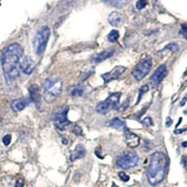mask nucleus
<instances>
[{"instance_id":"nucleus-34","label":"nucleus","mask_w":187,"mask_h":187,"mask_svg":"<svg viewBox=\"0 0 187 187\" xmlns=\"http://www.w3.org/2000/svg\"><path fill=\"white\" fill-rule=\"evenodd\" d=\"M112 187H119V186H117L115 183H112Z\"/></svg>"},{"instance_id":"nucleus-4","label":"nucleus","mask_w":187,"mask_h":187,"mask_svg":"<svg viewBox=\"0 0 187 187\" xmlns=\"http://www.w3.org/2000/svg\"><path fill=\"white\" fill-rule=\"evenodd\" d=\"M50 36L51 30L48 26H42L37 31L33 39V48L37 55H41L43 53Z\"/></svg>"},{"instance_id":"nucleus-25","label":"nucleus","mask_w":187,"mask_h":187,"mask_svg":"<svg viewBox=\"0 0 187 187\" xmlns=\"http://www.w3.org/2000/svg\"><path fill=\"white\" fill-rule=\"evenodd\" d=\"M179 33L187 40V24H183L181 25V29H180Z\"/></svg>"},{"instance_id":"nucleus-3","label":"nucleus","mask_w":187,"mask_h":187,"mask_svg":"<svg viewBox=\"0 0 187 187\" xmlns=\"http://www.w3.org/2000/svg\"><path fill=\"white\" fill-rule=\"evenodd\" d=\"M63 88V81L58 77L48 78L43 84L44 98L47 102H52L60 95Z\"/></svg>"},{"instance_id":"nucleus-19","label":"nucleus","mask_w":187,"mask_h":187,"mask_svg":"<svg viewBox=\"0 0 187 187\" xmlns=\"http://www.w3.org/2000/svg\"><path fill=\"white\" fill-rule=\"evenodd\" d=\"M101 1L109 4L110 6H113L115 8L122 9L123 7L127 6L130 3L131 0H101Z\"/></svg>"},{"instance_id":"nucleus-13","label":"nucleus","mask_w":187,"mask_h":187,"mask_svg":"<svg viewBox=\"0 0 187 187\" xmlns=\"http://www.w3.org/2000/svg\"><path fill=\"white\" fill-rule=\"evenodd\" d=\"M29 99L30 101H33L36 104L37 108L40 107V102H41V93L40 89L37 84H31L29 87Z\"/></svg>"},{"instance_id":"nucleus-15","label":"nucleus","mask_w":187,"mask_h":187,"mask_svg":"<svg viewBox=\"0 0 187 187\" xmlns=\"http://www.w3.org/2000/svg\"><path fill=\"white\" fill-rule=\"evenodd\" d=\"M108 21L110 25L115 26V27H119L123 25L124 22V17L119 11H112L110 14L109 15Z\"/></svg>"},{"instance_id":"nucleus-21","label":"nucleus","mask_w":187,"mask_h":187,"mask_svg":"<svg viewBox=\"0 0 187 187\" xmlns=\"http://www.w3.org/2000/svg\"><path fill=\"white\" fill-rule=\"evenodd\" d=\"M118 38H119V32L117 30H112L108 35V40L112 43L116 42Z\"/></svg>"},{"instance_id":"nucleus-5","label":"nucleus","mask_w":187,"mask_h":187,"mask_svg":"<svg viewBox=\"0 0 187 187\" xmlns=\"http://www.w3.org/2000/svg\"><path fill=\"white\" fill-rule=\"evenodd\" d=\"M138 155L135 152H123L116 158V165L123 169H132L138 163Z\"/></svg>"},{"instance_id":"nucleus-31","label":"nucleus","mask_w":187,"mask_h":187,"mask_svg":"<svg viewBox=\"0 0 187 187\" xmlns=\"http://www.w3.org/2000/svg\"><path fill=\"white\" fill-rule=\"evenodd\" d=\"M186 101H187V95H184V98H183V100L181 101V103H180V105H181V106H184V104L186 103Z\"/></svg>"},{"instance_id":"nucleus-10","label":"nucleus","mask_w":187,"mask_h":187,"mask_svg":"<svg viewBox=\"0 0 187 187\" xmlns=\"http://www.w3.org/2000/svg\"><path fill=\"white\" fill-rule=\"evenodd\" d=\"M126 67H123V66H118L114 67L113 69H112L110 71L107 72V73H104L103 75H101V78L103 79L104 81V84H108V82L112 81L113 80H116L118 79L120 76L126 71Z\"/></svg>"},{"instance_id":"nucleus-6","label":"nucleus","mask_w":187,"mask_h":187,"mask_svg":"<svg viewBox=\"0 0 187 187\" xmlns=\"http://www.w3.org/2000/svg\"><path fill=\"white\" fill-rule=\"evenodd\" d=\"M121 95H122V94L119 92L113 93L110 95H109L105 100L99 102L98 105H96V108H95L96 112L101 113V114L108 113L109 110L112 109V107H115L118 105Z\"/></svg>"},{"instance_id":"nucleus-35","label":"nucleus","mask_w":187,"mask_h":187,"mask_svg":"<svg viewBox=\"0 0 187 187\" xmlns=\"http://www.w3.org/2000/svg\"><path fill=\"white\" fill-rule=\"evenodd\" d=\"M129 187H136V186H129Z\"/></svg>"},{"instance_id":"nucleus-30","label":"nucleus","mask_w":187,"mask_h":187,"mask_svg":"<svg viewBox=\"0 0 187 187\" xmlns=\"http://www.w3.org/2000/svg\"><path fill=\"white\" fill-rule=\"evenodd\" d=\"M142 123L144 124H146V126H153V120H152V118H150V117H147V118H145L142 120Z\"/></svg>"},{"instance_id":"nucleus-16","label":"nucleus","mask_w":187,"mask_h":187,"mask_svg":"<svg viewBox=\"0 0 187 187\" xmlns=\"http://www.w3.org/2000/svg\"><path fill=\"white\" fill-rule=\"evenodd\" d=\"M30 102L29 98H19V99H15L11 101V109L14 110V112H21L24 109H25V107L28 105Z\"/></svg>"},{"instance_id":"nucleus-17","label":"nucleus","mask_w":187,"mask_h":187,"mask_svg":"<svg viewBox=\"0 0 187 187\" xmlns=\"http://www.w3.org/2000/svg\"><path fill=\"white\" fill-rule=\"evenodd\" d=\"M85 155V148L82 144H78L76 148L73 150V152L70 154V161H76L80 158H82Z\"/></svg>"},{"instance_id":"nucleus-29","label":"nucleus","mask_w":187,"mask_h":187,"mask_svg":"<svg viewBox=\"0 0 187 187\" xmlns=\"http://www.w3.org/2000/svg\"><path fill=\"white\" fill-rule=\"evenodd\" d=\"M72 131H73V133H74V134L78 135V136L82 135V129H81V127L79 126H74Z\"/></svg>"},{"instance_id":"nucleus-20","label":"nucleus","mask_w":187,"mask_h":187,"mask_svg":"<svg viewBox=\"0 0 187 187\" xmlns=\"http://www.w3.org/2000/svg\"><path fill=\"white\" fill-rule=\"evenodd\" d=\"M107 124H108V126L112 127L114 129H122V128H124V126H126L122 120H120L119 118H117V117L109 121V123Z\"/></svg>"},{"instance_id":"nucleus-7","label":"nucleus","mask_w":187,"mask_h":187,"mask_svg":"<svg viewBox=\"0 0 187 187\" xmlns=\"http://www.w3.org/2000/svg\"><path fill=\"white\" fill-rule=\"evenodd\" d=\"M152 65H153V63H152V59L150 57H147L144 60L140 61L133 69L132 71L133 77L137 81H141L150 72Z\"/></svg>"},{"instance_id":"nucleus-14","label":"nucleus","mask_w":187,"mask_h":187,"mask_svg":"<svg viewBox=\"0 0 187 187\" xmlns=\"http://www.w3.org/2000/svg\"><path fill=\"white\" fill-rule=\"evenodd\" d=\"M124 138H126V144L130 148H136L140 145V137L135 133L131 132L127 128H126V130H124Z\"/></svg>"},{"instance_id":"nucleus-24","label":"nucleus","mask_w":187,"mask_h":187,"mask_svg":"<svg viewBox=\"0 0 187 187\" xmlns=\"http://www.w3.org/2000/svg\"><path fill=\"white\" fill-rule=\"evenodd\" d=\"M148 2H147V0H137V2L136 4V8L138 10H143L145 7L147 6Z\"/></svg>"},{"instance_id":"nucleus-11","label":"nucleus","mask_w":187,"mask_h":187,"mask_svg":"<svg viewBox=\"0 0 187 187\" xmlns=\"http://www.w3.org/2000/svg\"><path fill=\"white\" fill-rule=\"evenodd\" d=\"M35 67H36V64H35V61L32 59V57L26 55L22 60V62L20 63V68L22 69V71L24 74L30 75L33 73Z\"/></svg>"},{"instance_id":"nucleus-8","label":"nucleus","mask_w":187,"mask_h":187,"mask_svg":"<svg viewBox=\"0 0 187 187\" xmlns=\"http://www.w3.org/2000/svg\"><path fill=\"white\" fill-rule=\"evenodd\" d=\"M67 112H68L67 108L61 109L53 116L54 126L60 131L66 130L67 128V126H69L71 124V123L67 119Z\"/></svg>"},{"instance_id":"nucleus-26","label":"nucleus","mask_w":187,"mask_h":187,"mask_svg":"<svg viewBox=\"0 0 187 187\" xmlns=\"http://www.w3.org/2000/svg\"><path fill=\"white\" fill-rule=\"evenodd\" d=\"M178 49H179V47H178V44L176 43H169L164 48V50H170L171 52H176L178 51Z\"/></svg>"},{"instance_id":"nucleus-32","label":"nucleus","mask_w":187,"mask_h":187,"mask_svg":"<svg viewBox=\"0 0 187 187\" xmlns=\"http://www.w3.org/2000/svg\"><path fill=\"white\" fill-rule=\"evenodd\" d=\"M166 124H167V126H170L172 124V120L171 118H169V117H168L167 118V123H166Z\"/></svg>"},{"instance_id":"nucleus-33","label":"nucleus","mask_w":187,"mask_h":187,"mask_svg":"<svg viewBox=\"0 0 187 187\" xmlns=\"http://www.w3.org/2000/svg\"><path fill=\"white\" fill-rule=\"evenodd\" d=\"M183 147H187V141L183 142Z\"/></svg>"},{"instance_id":"nucleus-12","label":"nucleus","mask_w":187,"mask_h":187,"mask_svg":"<svg viewBox=\"0 0 187 187\" xmlns=\"http://www.w3.org/2000/svg\"><path fill=\"white\" fill-rule=\"evenodd\" d=\"M24 181L23 178L14 180L12 177H4L0 180V187H23Z\"/></svg>"},{"instance_id":"nucleus-22","label":"nucleus","mask_w":187,"mask_h":187,"mask_svg":"<svg viewBox=\"0 0 187 187\" xmlns=\"http://www.w3.org/2000/svg\"><path fill=\"white\" fill-rule=\"evenodd\" d=\"M84 87L82 86H75L71 90V95L73 96H80L84 94Z\"/></svg>"},{"instance_id":"nucleus-23","label":"nucleus","mask_w":187,"mask_h":187,"mask_svg":"<svg viewBox=\"0 0 187 187\" xmlns=\"http://www.w3.org/2000/svg\"><path fill=\"white\" fill-rule=\"evenodd\" d=\"M148 90H149V86H148L147 84L142 85V86L140 87V94H138L137 100V102H136V105H137V104H138V102L140 101V99H141V98H142V95H143L144 94H146V93L148 92Z\"/></svg>"},{"instance_id":"nucleus-1","label":"nucleus","mask_w":187,"mask_h":187,"mask_svg":"<svg viewBox=\"0 0 187 187\" xmlns=\"http://www.w3.org/2000/svg\"><path fill=\"white\" fill-rule=\"evenodd\" d=\"M23 48L18 43L6 47L1 54V65L7 81L11 82L20 76V59L23 56Z\"/></svg>"},{"instance_id":"nucleus-18","label":"nucleus","mask_w":187,"mask_h":187,"mask_svg":"<svg viewBox=\"0 0 187 187\" xmlns=\"http://www.w3.org/2000/svg\"><path fill=\"white\" fill-rule=\"evenodd\" d=\"M114 53V50H106V51H103L98 54H95L93 56V61L95 63H100V62L104 61L108 59L109 57H110Z\"/></svg>"},{"instance_id":"nucleus-27","label":"nucleus","mask_w":187,"mask_h":187,"mask_svg":"<svg viewBox=\"0 0 187 187\" xmlns=\"http://www.w3.org/2000/svg\"><path fill=\"white\" fill-rule=\"evenodd\" d=\"M118 176H119V178H120L121 181H123V182H124V183L128 182V181H129V179H130L129 176H128L127 174H126L124 172H123V171H121V172L118 173Z\"/></svg>"},{"instance_id":"nucleus-9","label":"nucleus","mask_w":187,"mask_h":187,"mask_svg":"<svg viewBox=\"0 0 187 187\" xmlns=\"http://www.w3.org/2000/svg\"><path fill=\"white\" fill-rule=\"evenodd\" d=\"M168 74V68H167V66L166 65H161L159 66L156 70L154 72V74L152 75V77L150 79V84H152L154 88V87H157L159 84H160V82L165 79V77L167 76Z\"/></svg>"},{"instance_id":"nucleus-28","label":"nucleus","mask_w":187,"mask_h":187,"mask_svg":"<svg viewBox=\"0 0 187 187\" xmlns=\"http://www.w3.org/2000/svg\"><path fill=\"white\" fill-rule=\"evenodd\" d=\"M2 141L6 145V146H8V145H10V143L11 141V136L10 135H6V136H4V137L2 138Z\"/></svg>"},{"instance_id":"nucleus-2","label":"nucleus","mask_w":187,"mask_h":187,"mask_svg":"<svg viewBox=\"0 0 187 187\" xmlns=\"http://www.w3.org/2000/svg\"><path fill=\"white\" fill-rule=\"evenodd\" d=\"M169 167V159L162 152H154L150 156L149 166L146 170L148 183L152 186L161 183L166 178Z\"/></svg>"}]
</instances>
